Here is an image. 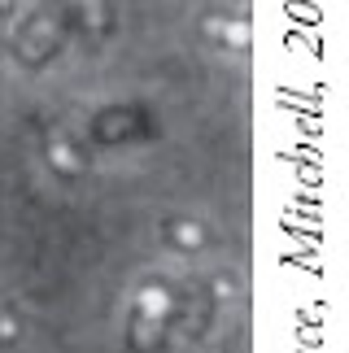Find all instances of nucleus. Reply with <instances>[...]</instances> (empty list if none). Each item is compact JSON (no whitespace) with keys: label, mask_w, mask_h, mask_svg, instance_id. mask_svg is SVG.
Returning <instances> with one entry per match:
<instances>
[{"label":"nucleus","mask_w":349,"mask_h":353,"mask_svg":"<svg viewBox=\"0 0 349 353\" xmlns=\"http://www.w3.org/2000/svg\"><path fill=\"white\" fill-rule=\"evenodd\" d=\"M74 9H79V0H44V5L18 26V35H13V57H18L26 70H39L44 61H52L66 48V39L74 35Z\"/></svg>","instance_id":"nucleus-1"},{"label":"nucleus","mask_w":349,"mask_h":353,"mask_svg":"<svg viewBox=\"0 0 349 353\" xmlns=\"http://www.w3.org/2000/svg\"><path fill=\"white\" fill-rule=\"evenodd\" d=\"M174 288L166 279L140 283L131 301V323H127V349L131 353H166L170 327H174Z\"/></svg>","instance_id":"nucleus-2"},{"label":"nucleus","mask_w":349,"mask_h":353,"mask_svg":"<svg viewBox=\"0 0 349 353\" xmlns=\"http://www.w3.org/2000/svg\"><path fill=\"white\" fill-rule=\"evenodd\" d=\"M153 135V118L149 110H140V105H110V110H101L92 118V140L97 144H140Z\"/></svg>","instance_id":"nucleus-3"},{"label":"nucleus","mask_w":349,"mask_h":353,"mask_svg":"<svg viewBox=\"0 0 349 353\" xmlns=\"http://www.w3.org/2000/svg\"><path fill=\"white\" fill-rule=\"evenodd\" d=\"M44 161H48V170L52 174H61V179H79V174L88 170V153H83V144H74L66 131L57 127H48L44 131Z\"/></svg>","instance_id":"nucleus-4"},{"label":"nucleus","mask_w":349,"mask_h":353,"mask_svg":"<svg viewBox=\"0 0 349 353\" xmlns=\"http://www.w3.org/2000/svg\"><path fill=\"white\" fill-rule=\"evenodd\" d=\"M201 31H206L214 44L232 48V52H249V22L245 18H227V13H210L201 18Z\"/></svg>","instance_id":"nucleus-5"},{"label":"nucleus","mask_w":349,"mask_h":353,"mask_svg":"<svg viewBox=\"0 0 349 353\" xmlns=\"http://www.w3.org/2000/svg\"><path fill=\"white\" fill-rule=\"evenodd\" d=\"M110 9L101 5V0H79V9H74V35L79 39H88V44H101L105 35H110Z\"/></svg>","instance_id":"nucleus-6"},{"label":"nucleus","mask_w":349,"mask_h":353,"mask_svg":"<svg viewBox=\"0 0 349 353\" xmlns=\"http://www.w3.org/2000/svg\"><path fill=\"white\" fill-rule=\"evenodd\" d=\"M166 240L179 253H197L201 244H206V223H197V219H170L166 223Z\"/></svg>","instance_id":"nucleus-7"},{"label":"nucleus","mask_w":349,"mask_h":353,"mask_svg":"<svg viewBox=\"0 0 349 353\" xmlns=\"http://www.w3.org/2000/svg\"><path fill=\"white\" fill-rule=\"evenodd\" d=\"M18 336H22V319L13 314L9 305H0V349L18 345Z\"/></svg>","instance_id":"nucleus-8"},{"label":"nucleus","mask_w":349,"mask_h":353,"mask_svg":"<svg viewBox=\"0 0 349 353\" xmlns=\"http://www.w3.org/2000/svg\"><path fill=\"white\" fill-rule=\"evenodd\" d=\"M9 13H13V0H0V22H5Z\"/></svg>","instance_id":"nucleus-9"}]
</instances>
